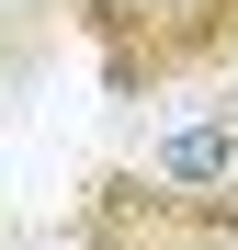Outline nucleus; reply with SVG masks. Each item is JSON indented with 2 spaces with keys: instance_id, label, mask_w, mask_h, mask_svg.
<instances>
[{
  "instance_id": "nucleus-1",
  "label": "nucleus",
  "mask_w": 238,
  "mask_h": 250,
  "mask_svg": "<svg viewBox=\"0 0 238 250\" xmlns=\"http://www.w3.org/2000/svg\"><path fill=\"white\" fill-rule=\"evenodd\" d=\"M68 34L102 68V103L238 80V0H68Z\"/></svg>"
},
{
  "instance_id": "nucleus-4",
  "label": "nucleus",
  "mask_w": 238,
  "mask_h": 250,
  "mask_svg": "<svg viewBox=\"0 0 238 250\" xmlns=\"http://www.w3.org/2000/svg\"><path fill=\"white\" fill-rule=\"evenodd\" d=\"M57 34H68V0H0V103L34 91V68L57 57Z\"/></svg>"
},
{
  "instance_id": "nucleus-3",
  "label": "nucleus",
  "mask_w": 238,
  "mask_h": 250,
  "mask_svg": "<svg viewBox=\"0 0 238 250\" xmlns=\"http://www.w3.org/2000/svg\"><path fill=\"white\" fill-rule=\"evenodd\" d=\"M147 171L182 182V193H238V80H216V103H193V114L159 125Z\"/></svg>"
},
{
  "instance_id": "nucleus-2",
  "label": "nucleus",
  "mask_w": 238,
  "mask_h": 250,
  "mask_svg": "<svg viewBox=\"0 0 238 250\" xmlns=\"http://www.w3.org/2000/svg\"><path fill=\"white\" fill-rule=\"evenodd\" d=\"M68 250H238V193H182L147 159H102L68 193Z\"/></svg>"
}]
</instances>
